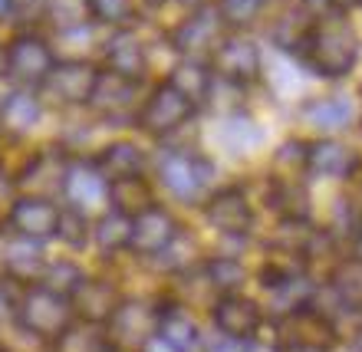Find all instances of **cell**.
Wrapping results in <instances>:
<instances>
[{"instance_id": "cell-26", "label": "cell", "mask_w": 362, "mask_h": 352, "mask_svg": "<svg viewBox=\"0 0 362 352\" xmlns=\"http://www.w3.org/2000/svg\"><path fill=\"white\" fill-rule=\"evenodd\" d=\"M119 300H122V296L115 293V286L109 283V280L86 276V283L79 286V293L73 296V310H76V319L105 326V319L112 316V310L119 306Z\"/></svg>"}, {"instance_id": "cell-10", "label": "cell", "mask_w": 362, "mask_h": 352, "mask_svg": "<svg viewBox=\"0 0 362 352\" xmlns=\"http://www.w3.org/2000/svg\"><path fill=\"white\" fill-rule=\"evenodd\" d=\"M69 165V152L63 145H43L20 165L13 178H17L20 194H40V198H57L63 188V175Z\"/></svg>"}, {"instance_id": "cell-27", "label": "cell", "mask_w": 362, "mask_h": 352, "mask_svg": "<svg viewBox=\"0 0 362 352\" xmlns=\"http://www.w3.org/2000/svg\"><path fill=\"white\" fill-rule=\"evenodd\" d=\"M300 119L306 125H313L320 132H336V129H346L349 119H353V105L346 102L343 95H326V99H310L300 109Z\"/></svg>"}, {"instance_id": "cell-33", "label": "cell", "mask_w": 362, "mask_h": 352, "mask_svg": "<svg viewBox=\"0 0 362 352\" xmlns=\"http://www.w3.org/2000/svg\"><path fill=\"white\" fill-rule=\"evenodd\" d=\"M204 274H208V283L224 293H240V283H244V266L234 257H211L204 264Z\"/></svg>"}, {"instance_id": "cell-31", "label": "cell", "mask_w": 362, "mask_h": 352, "mask_svg": "<svg viewBox=\"0 0 362 352\" xmlns=\"http://www.w3.org/2000/svg\"><path fill=\"white\" fill-rule=\"evenodd\" d=\"M329 286H333L336 300L353 310V313H362V260L353 257V260H343V264L333 270L329 276Z\"/></svg>"}, {"instance_id": "cell-40", "label": "cell", "mask_w": 362, "mask_h": 352, "mask_svg": "<svg viewBox=\"0 0 362 352\" xmlns=\"http://www.w3.org/2000/svg\"><path fill=\"white\" fill-rule=\"evenodd\" d=\"M7 43H0V86H7Z\"/></svg>"}, {"instance_id": "cell-2", "label": "cell", "mask_w": 362, "mask_h": 352, "mask_svg": "<svg viewBox=\"0 0 362 352\" xmlns=\"http://www.w3.org/2000/svg\"><path fill=\"white\" fill-rule=\"evenodd\" d=\"M300 53L316 76L339 79L359 59V40L346 23H316L300 43Z\"/></svg>"}, {"instance_id": "cell-20", "label": "cell", "mask_w": 362, "mask_h": 352, "mask_svg": "<svg viewBox=\"0 0 362 352\" xmlns=\"http://www.w3.org/2000/svg\"><path fill=\"white\" fill-rule=\"evenodd\" d=\"M218 20L221 17H214L211 13V7L208 10H198L191 20H185L178 30L172 33V47L178 49L181 57H188V59H198L201 63V57H211L214 49H218Z\"/></svg>"}, {"instance_id": "cell-7", "label": "cell", "mask_w": 362, "mask_h": 352, "mask_svg": "<svg viewBox=\"0 0 362 352\" xmlns=\"http://www.w3.org/2000/svg\"><path fill=\"white\" fill-rule=\"evenodd\" d=\"M276 333H280V352H329L336 343V329L329 316L313 306L280 316Z\"/></svg>"}, {"instance_id": "cell-43", "label": "cell", "mask_w": 362, "mask_h": 352, "mask_svg": "<svg viewBox=\"0 0 362 352\" xmlns=\"http://www.w3.org/2000/svg\"><path fill=\"white\" fill-rule=\"evenodd\" d=\"M353 349H356V352H362V329H359V333H356V339H353Z\"/></svg>"}, {"instance_id": "cell-35", "label": "cell", "mask_w": 362, "mask_h": 352, "mask_svg": "<svg viewBox=\"0 0 362 352\" xmlns=\"http://www.w3.org/2000/svg\"><path fill=\"white\" fill-rule=\"evenodd\" d=\"M93 13H95V23H105V27H129L135 7L132 0H93Z\"/></svg>"}, {"instance_id": "cell-19", "label": "cell", "mask_w": 362, "mask_h": 352, "mask_svg": "<svg viewBox=\"0 0 362 352\" xmlns=\"http://www.w3.org/2000/svg\"><path fill=\"white\" fill-rule=\"evenodd\" d=\"M204 218L214 230L228 234V237H240L247 234L254 224V208H250L247 194L240 188H221L214 191L204 204Z\"/></svg>"}, {"instance_id": "cell-22", "label": "cell", "mask_w": 362, "mask_h": 352, "mask_svg": "<svg viewBox=\"0 0 362 352\" xmlns=\"http://www.w3.org/2000/svg\"><path fill=\"white\" fill-rule=\"evenodd\" d=\"M359 168V155L343 142L333 139H320V142L306 145V172L320 175V178H349Z\"/></svg>"}, {"instance_id": "cell-41", "label": "cell", "mask_w": 362, "mask_h": 352, "mask_svg": "<svg viewBox=\"0 0 362 352\" xmlns=\"http://www.w3.org/2000/svg\"><path fill=\"white\" fill-rule=\"evenodd\" d=\"M336 10H356V7H362V0H329Z\"/></svg>"}, {"instance_id": "cell-13", "label": "cell", "mask_w": 362, "mask_h": 352, "mask_svg": "<svg viewBox=\"0 0 362 352\" xmlns=\"http://www.w3.org/2000/svg\"><path fill=\"white\" fill-rule=\"evenodd\" d=\"M181 234V224L175 221V214L162 204H148L145 211H139L132 218V244L129 250L139 254L145 260H155L158 254L172 247V240Z\"/></svg>"}, {"instance_id": "cell-29", "label": "cell", "mask_w": 362, "mask_h": 352, "mask_svg": "<svg viewBox=\"0 0 362 352\" xmlns=\"http://www.w3.org/2000/svg\"><path fill=\"white\" fill-rule=\"evenodd\" d=\"M148 204H155V191L145 175H139V178H122V181H112V184H109V208H119L135 218V214L145 211Z\"/></svg>"}, {"instance_id": "cell-21", "label": "cell", "mask_w": 362, "mask_h": 352, "mask_svg": "<svg viewBox=\"0 0 362 352\" xmlns=\"http://www.w3.org/2000/svg\"><path fill=\"white\" fill-rule=\"evenodd\" d=\"M95 168L105 175V181H122V178H139L145 175V152L129 139H109L99 145V152L93 155Z\"/></svg>"}, {"instance_id": "cell-37", "label": "cell", "mask_w": 362, "mask_h": 352, "mask_svg": "<svg viewBox=\"0 0 362 352\" xmlns=\"http://www.w3.org/2000/svg\"><path fill=\"white\" fill-rule=\"evenodd\" d=\"M139 352H175V349H172L168 343H165L162 336H152V339H148V343H145Z\"/></svg>"}, {"instance_id": "cell-39", "label": "cell", "mask_w": 362, "mask_h": 352, "mask_svg": "<svg viewBox=\"0 0 362 352\" xmlns=\"http://www.w3.org/2000/svg\"><path fill=\"white\" fill-rule=\"evenodd\" d=\"M178 4H181L185 10H191V13H198V10H208L214 0H178Z\"/></svg>"}, {"instance_id": "cell-23", "label": "cell", "mask_w": 362, "mask_h": 352, "mask_svg": "<svg viewBox=\"0 0 362 352\" xmlns=\"http://www.w3.org/2000/svg\"><path fill=\"white\" fill-rule=\"evenodd\" d=\"M155 336H162L175 352H201V329L181 303H158Z\"/></svg>"}, {"instance_id": "cell-17", "label": "cell", "mask_w": 362, "mask_h": 352, "mask_svg": "<svg viewBox=\"0 0 362 352\" xmlns=\"http://www.w3.org/2000/svg\"><path fill=\"white\" fill-rule=\"evenodd\" d=\"M103 69L122 79H132V83H142V76L148 73V49H145L142 37L129 27L112 30L103 47Z\"/></svg>"}, {"instance_id": "cell-24", "label": "cell", "mask_w": 362, "mask_h": 352, "mask_svg": "<svg viewBox=\"0 0 362 352\" xmlns=\"http://www.w3.org/2000/svg\"><path fill=\"white\" fill-rule=\"evenodd\" d=\"M40 17L57 37H73V33H83L95 23L93 0H43Z\"/></svg>"}, {"instance_id": "cell-44", "label": "cell", "mask_w": 362, "mask_h": 352, "mask_svg": "<svg viewBox=\"0 0 362 352\" xmlns=\"http://www.w3.org/2000/svg\"><path fill=\"white\" fill-rule=\"evenodd\" d=\"M145 4H152V7H155V4H165V0H145Z\"/></svg>"}, {"instance_id": "cell-18", "label": "cell", "mask_w": 362, "mask_h": 352, "mask_svg": "<svg viewBox=\"0 0 362 352\" xmlns=\"http://www.w3.org/2000/svg\"><path fill=\"white\" fill-rule=\"evenodd\" d=\"M211 319L218 326V333L254 339L260 333V326H264V310H260L257 300H250L244 293H224L211 306Z\"/></svg>"}, {"instance_id": "cell-15", "label": "cell", "mask_w": 362, "mask_h": 352, "mask_svg": "<svg viewBox=\"0 0 362 352\" xmlns=\"http://www.w3.org/2000/svg\"><path fill=\"white\" fill-rule=\"evenodd\" d=\"M155 323H158V306H148L145 300H119L112 316L105 319V333L119 349L122 346L142 349L155 336Z\"/></svg>"}, {"instance_id": "cell-30", "label": "cell", "mask_w": 362, "mask_h": 352, "mask_svg": "<svg viewBox=\"0 0 362 352\" xmlns=\"http://www.w3.org/2000/svg\"><path fill=\"white\" fill-rule=\"evenodd\" d=\"M93 240V218L83 214V211H73V208H63L59 211V224H57V237L53 244L66 247L69 254H83Z\"/></svg>"}, {"instance_id": "cell-3", "label": "cell", "mask_w": 362, "mask_h": 352, "mask_svg": "<svg viewBox=\"0 0 362 352\" xmlns=\"http://www.w3.org/2000/svg\"><path fill=\"white\" fill-rule=\"evenodd\" d=\"M57 49L37 30H20L7 40V86L40 89L47 83L49 69L57 66Z\"/></svg>"}, {"instance_id": "cell-5", "label": "cell", "mask_w": 362, "mask_h": 352, "mask_svg": "<svg viewBox=\"0 0 362 352\" xmlns=\"http://www.w3.org/2000/svg\"><path fill=\"white\" fill-rule=\"evenodd\" d=\"M59 204L73 211H83L89 218L103 214L109 208V181L95 168L93 155H69L63 188H59Z\"/></svg>"}, {"instance_id": "cell-32", "label": "cell", "mask_w": 362, "mask_h": 352, "mask_svg": "<svg viewBox=\"0 0 362 352\" xmlns=\"http://www.w3.org/2000/svg\"><path fill=\"white\" fill-rule=\"evenodd\" d=\"M168 83H172L178 93L188 95L191 102H198V99H204V95L211 93L214 73H208V66H204V63H198V59H185V63H178V66L172 69Z\"/></svg>"}, {"instance_id": "cell-28", "label": "cell", "mask_w": 362, "mask_h": 352, "mask_svg": "<svg viewBox=\"0 0 362 352\" xmlns=\"http://www.w3.org/2000/svg\"><path fill=\"white\" fill-rule=\"evenodd\" d=\"M86 270L79 264L76 257H49L47 266H43V276H40L37 283L53 290V293L66 296L69 303H73V296L79 293V286L86 283Z\"/></svg>"}, {"instance_id": "cell-11", "label": "cell", "mask_w": 362, "mask_h": 352, "mask_svg": "<svg viewBox=\"0 0 362 352\" xmlns=\"http://www.w3.org/2000/svg\"><path fill=\"white\" fill-rule=\"evenodd\" d=\"M43 119H47V102L40 89L7 86L0 93V139L23 142L43 125Z\"/></svg>"}, {"instance_id": "cell-34", "label": "cell", "mask_w": 362, "mask_h": 352, "mask_svg": "<svg viewBox=\"0 0 362 352\" xmlns=\"http://www.w3.org/2000/svg\"><path fill=\"white\" fill-rule=\"evenodd\" d=\"M264 0H218V17L228 27H250L257 20Z\"/></svg>"}, {"instance_id": "cell-12", "label": "cell", "mask_w": 362, "mask_h": 352, "mask_svg": "<svg viewBox=\"0 0 362 352\" xmlns=\"http://www.w3.org/2000/svg\"><path fill=\"white\" fill-rule=\"evenodd\" d=\"M211 69L221 83H230V86H250L254 79L260 76L264 69V57L254 40L247 37H228L221 40L218 49L211 53Z\"/></svg>"}, {"instance_id": "cell-6", "label": "cell", "mask_w": 362, "mask_h": 352, "mask_svg": "<svg viewBox=\"0 0 362 352\" xmlns=\"http://www.w3.org/2000/svg\"><path fill=\"white\" fill-rule=\"evenodd\" d=\"M191 115H194V102L165 79V83H158V86L148 93V99L135 109L132 122L139 132L152 135V139H165V135L178 132Z\"/></svg>"}, {"instance_id": "cell-16", "label": "cell", "mask_w": 362, "mask_h": 352, "mask_svg": "<svg viewBox=\"0 0 362 352\" xmlns=\"http://www.w3.org/2000/svg\"><path fill=\"white\" fill-rule=\"evenodd\" d=\"M135 89H139V83L115 76V73H105L99 66V79H95V89L89 95L86 112H93L99 122L109 125L135 119Z\"/></svg>"}, {"instance_id": "cell-14", "label": "cell", "mask_w": 362, "mask_h": 352, "mask_svg": "<svg viewBox=\"0 0 362 352\" xmlns=\"http://www.w3.org/2000/svg\"><path fill=\"white\" fill-rule=\"evenodd\" d=\"M49 260V244L4 228V280L13 286H30L43 276Z\"/></svg>"}, {"instance_id": "cell-36", "label": "cell", "mask_w": 362, "mask_h": 352, "mask_svg": "<svg viewBox=\"0 0 362 352\" xmlns=\"http://www.w3.org/2000/svg\"><path fill=\"white\" fill-rule=\"evenodd\" d=\"M254 349V339H238V336H224L218 333L211 343L201 346V352H250Z\"/></svg>"}, {"instance_id": "cell-42", "label": "cell", "mask_w": 362, "mask_h": 352, "mask_svg": "<svg viewBox=\"0 0 362 352\" xmlns=\"http://www.w3.org/2000/svg\"><path fill=\"white\" fill-rule=\"evenodd\" d=\"M356 257L362 260V228H359V234H356Z\"/></svg>"}, {"instance_id": "cell-25", "label": "cell", "mask_w": 362, "mask_h": 352, "mask_svg": "<svg viewBox=\"0 0 362 352\" xmlns=\"http://www.w3.org/2000/svg\"><path fill=\"white\" fill-rule=\"evenodd\" d=\"M129 244H132V214H125L119 208H105L103 214H95L89 247L105 254V257H115V254H125Z\"/></svg>"}, {"instance_id": "cell-1", "label": "cell", "mask_w": 362, "mask_h": 352, "mask_svg": "<svg viewBox=\"0 0 362 352\" xmlns=\"http://www.w3.org/2000/svg\"><path fill=\"white\" fill-rule=\"evenodd\" d=\"M13 323L23 333L57 343L59 336L66 333L69 326L76 323V310L66 296L53 293L47 286L30 283V286H17V310H13Z\"/></svg>"}, {"instance_id": "cell-38", "label": "cell", "mask_w": 362, "mask_h": 352, "mask_svg": "<svg viewBox=\"0 0 362 352\" xmlns=\"http://www.w3.org/2000/svg\"><path fill=\"white\" fill-rule=\"evenodd\" d=\"M13 13H17V0H0V23L13 20Z\"/></svg>"}, {"instance_id": "cell-8", "label": "cell", "mask_w": 362, "mask_h": 352, "mask_svg": "<svg viewBox=\"0 0 362 352\" xmlns=\"http://www.w3.org/2000/svg\"><path fill=\"white\" fill-rule=\"evenodd\" d=\"M211 175H214V165L204 162L201 155L181 152V148H168V152L158 155V181L178 201L201 198V191L208 188Z\"/></svg>"}, {"instance_id": "cell-4", "label": "cell", "mask_w": 362, "mask_h": 352, "mask_svg": "<svg viewBox=\"0 0 362 352\" xmlns=\"http://www.w3.org/2000/svg\"><path fill=\"white\" fill-rule=\"evenodd\" d=\"M95 79H99V66L89 59H57L47 83L40 86V95L47 105H57V109H86L89 95L95 89Z\"/></svg>"}, {"instance_id": "cell-9", "label": "cell", "mask_w": 362, "mask_h": 352, "mask_svg": "<svg viewBox=\"0 0 362 352\" xmlns=\"http://www.w3.org/2000/svg\"><path fill=\"white\" fill-rule=\"evenodd\" d=\"M59 204L57 198H40V194H17V201L7 208V214L0 218V228L23 234V237L43 240L53 244L57 237V224H59Z\"/></svg>"}, {"instance_id": "cell-45", "label": "cell", "mask_w": 362, "mask_h": 352, "mask_svg": "<svg viewBox=\"0 0 362 352\" xmlns=\"http://www.w3.org/2000/svg\"><path fill=\"white\" fill-rule=\"evenodd\" d=\"M0 352H4V349H0Z\"/></svg>"}]
</instances>
